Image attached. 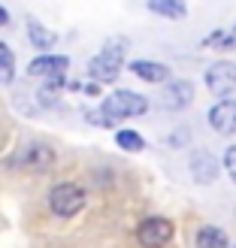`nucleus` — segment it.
<instances>
[{
    "label": "nucleus",
    "mask_w": 236,
    "mask_h": 248,
    "mask_svg": "<svg viewBox=\"0 0 236 248\" xmlns=\"http://www.w3.org/2000/svg\"><path fill=\"white\" fill-rule=\"evenodd\" d=\"M16 79V55L6 43H0V85H9Z\"/></svg>",
    "instance_id": "15"
},
{
    "label": "nucleus",
    "mask_w": 236,
    "mask_h": 248,
    "mask_svg": "<svg viewBox=\"0 0 236 248\" xmlns=\"http://www.w3.org/2000/svg\"><path fill=\"white\" fill-rule=\"evenodd\" d=\"M130 73H133V76H140L142 82H152V85L170 79V67L167 64H157V61H133Z\"/></svg>",
    "instance_id": "11"
},
{
    "label": "nucleus",
    "mask_w": 236,
    "mask_h": 248,
    "mask_svg": "<svg viewBox=\"0 0 236 248\" xmlns=\"http://www.w3.org/2000/svg\"><path fill=\"white\" fill-rule=\"evenodd\" d=\"M197 248H230V239L221 227H200L197 230Z\"/></svg>",
    "instance_id": "13"
},
{
    "label": "nucleus",
    "mask_w": 236,
    "mask_h": 248,
    "mask_svg": "<svg viewBox=\"0 0 236 248\" xmlns=\"http://www.w3.org/2000/svg\"><path fill=\"white\" fill-rule=\"evenodd\" d=\"M67 64H70V61L64 55H40V58L31 61L28 73H31V76H58V73L67 70Z\"/></svg>",
    "instance_id": "10"
},
{
    "label": "nucleus",
    "mask_w": 236,
    "mask_h": 248,
    "mask_svg": "<svg viewBox=\"0 0 236 248\" xmlns=\"http://www.w3.org/2000/svg\"><path fill=\"white\" fill-rule=\"evenodd\" d=\"M203 46H209V48H236V31H215L203 40Z\"/></svg>",
    "instance_id": "17"
},
{
    "label": "nucleus",
    "mask_w": 236,
    "mask_h": 248,
    "mask_svg": "<svg viewBox=\"0 0 236 248\" xmlns=\"http://www.w3.org/2000/svg\"><path fill=\"white\" fill-rule=\"evenodd\" d=\"M103 109L112 118H136L148 109V100L136 91H115L103 100Z\"/></svg>",
    "instance_id": "4"
},
{
    "label": "nucleus",
    "mask_w": 236,
    "mask_h": 248,
    "mask_svg": "<svg viewBox=\"0 0 236 248\" xmlns=\"http://www.w3.org/2000/svg\"><path fill=\"white\" fill-rule=\"evenodd\" d=\"M224 167H227V172H230V179L236 182V145L227 148V155H224Z\"/></svg>",
    "instance_id": "19"
},
{
    "label": "nucleus",
    "mask_w": 236,
    "mask_h": 248,
    "mask_svg": "<svg viewBox=\"0 0 236 248\" xmlns=\"http://www.w3.org/2000/svg\"><path fill=\"white\" fill-rule=\"evenodd\" d=\"M191 100H194V88H191V82H185V79L167 82L164 94H160V106L170 109V112H179V109H185Z\"/></svg>",
    "instance_id": "9"
},
{
    "label": "nucleus",
    "mask_w": 236,
    "mask_h": 248,
    "mask_svg": "<svg viewBox=\"0 0 236 248\" xmlns=\"http://www.w3.org/2000/svg\"><path fill=\"white\" fill-rule=\"evenodd\" d=\"M173 233H176L173 221L152 215V218L140 221V227H136V239H140L142 248H164V245L173 239Z\"/></svg>",
    "instance_id": "5"
},
{
    "label": "nucleus",
    "mask_w": 236,
    "mask_h": 248,
    "mask_svg": "<svg viewBox=\"0 0 236 248\" xmlns=\"http://www.w3.org/2000/svg\"><path fill=\"white\" fill-rule=\"evenodd\" d=\"M0 24H9V12L3 6H0Z\"/></svg>",
    "instance_id": "20"
},
{
    "label": "nucleus",
    "mask_w": 236,
    "mask_h": 248,
    "mask_svg": "<svg viewBox=\"0 0 236 248\" xmlns=\"http://www.w3.org/2000/svg\"><path fill=\"white\" fill-rule=\"evenodd\" d=\"M55 160H58V155L48 142H24L16 152V157H12V164L28 172H48L55 167Z\"/></svg>",
    "instance_id": "2"
},
{
    "label": "nucleus",
    "mask_w": 236,
    "mask_h": 248,
    "mask_svg": "<svg viewBox=\"0 0 236 248\" xmlns=\"http://www.w3.org/2000/svg\"><path fill=\"white\" fill-rule=\"evenodd\" d=\"M233 248H236V245H233Z\"/></svg>",
    "instance_id": "22"
},
{
    "label": "nucleus",
    "mask_w": 236,
    "mask_h": 248,
    "mask_svg": "<svg viewBox=\"0 0 236 248\" xmlns=\"http://www.w3.org/2000/svg\"><path fill=\"white\" fill-rule=\"evenodd\" d=\"M82 206H85V191L73 182H61L48 191V209H52V215L70 218V215H76Z\"/></svg>",
    "instance_id": "3"
},
{
    "label": "nucleus",
    "mask_w": 236,
    "mask_h": 248,
    "mask_svg": "<svg viewBox=\"0 0 236 248\" xmlns=\"http://www.w3.org/2000/svg\"><path fill=\"white\" fill-rule=\"evenodd\" d=\"M88 121L94 124V127H112L118 118H112V115H109L106 109L100 106V109H88Z\"/></svg>",
    "instance_id": "18"
},
{
    "label": "nucleus",
    "mask_w": 236,
    "mask_h": 248,
    "mask_svg": "<svg viewBox=\"0 0 236 248\" xmlns=\"http://www.w3.org/2000/svg\"><path fill=\"white\" fill-rule=\"evenodd\" d=\"M28 36H31V46H36L40 52H48V48L58 43V36L48 31L43 21H36V18H28Z\"/></svg>",
    "instance_id": "12"
},
{
    "label": "nucleus",
    "mask_w": 236,
    "mask_h": 248,
    "mask_svg": "<svg viewBox=\"0 0 236 248\" xmlns=\"http://www.w3.org/2000/svg\"><path fill=\"white\" fill-rule=\"evenodd\" d=\"M206 88L224 97L236 88V64H230V61H215L212 67L206 70Z\"/></svg>",
    "instance_id": "6"
},
{
    "label": "nucleus",
    "mask_w": 236,
    "mask_h": 248,
    "mask_svg": "<svg viewBox=\"0 0 236 248\" xmlns=\"http://www.w3.org/2000/svg\"><path fill=\"white\" fill-rule=\"evenodd\" d=\"M188 170H191V179L194 182L212 185L218 179V172H221V164H218V157L212 152H194L191 160H188Z\"/></svg>",
    "instance_id": "7"
},
{
    "label": "nucleus",
    "mask_w": 236,
    "mask_h": 248,
    "mask_svg": "<svg viewBox=\"0 0 236 248\" xmlns=\"http://www.w3.org/2000/svg\"><path fill=\"white\" fill-rule=\"evenodd\" d=\"M115 142H118V148H124V152H142L145 148V140L136 130H118Z\"/></svg>",
    "instance_id": "16"
},
{
    "label": "nucleus",
    "mask_w": 236,
    "mask_h": 248,
    "mask_svg": "<svg viewBox=\"0 0 236 248\" xmlns=\"http://www.w3.org/2000/svg\"><path fill=\"white\" fill-rule=\"evenodd\" d=\"M209 124L212 130L221 136H233L236 133V100H218L212 109H209Z\"/></svg>",
    "instance_id": "8"
},
{
    "label": "nucleus",
    "mask_w": 236,
    "mask_h": 248,
    "mask_svg": "<svg viewBox=\"0 0 236 248\" xmlns=\"http://www.w3.org/2000/svg\"><path fill=\"white\" fill-rule=\"evenodd\" d=\"M148 9L157 12V16H164V18H185L188 16L185 0H148Z\"/></svg>",
    "instance_id": "14"
},
{
    "label": "nucleus",
    "mask_w": 236,
    "mask_h": 248,
    "mask_svg": "<svg viewBox=\"0 0 236 248\" xmlns=\"http://www.w3.org/2000/svg\"><path fill=\"white\" fill-rule=\"evenodd\" d=\"M124 48H127V40H121V36H112L100 52H97L91 58V64H88V76L94 82H100V85H109V82H115L118 79V73L124 67Z\"/></svg>",
    "instance_id": "1"
},
{
    "label": "nucleus",
    "mask_w": 236,
    "mask_h": 248,
    "mask_svg": "<svg viewBox=\"0 0 236 248\" xmlns=\"http://www.w3.org/2000/svg\"><path fill=\"white\" fill-rule=\"evenodd\" d=\"M233 31H236V28H233Z\"/></svg>",
    "instance_id": "21"
}]
</instances>
